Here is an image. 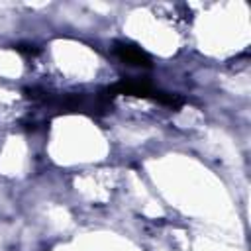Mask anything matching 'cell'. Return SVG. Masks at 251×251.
<instances>
[{"instance_id":"cell-1","label":"cell","mask_w":251,"mask_h":251,"mask_svg":"<svg viewBox=\"0 0 251 251\" xmlns=\"http://www.w3.org/2000/svg\"><path fill=\"white\" fill-rule=\"evenodd\" d=\"M116 53L120 55L122 61H126L129 65H149L147 55L139 47H133V45H118L116 47Z\"/></svg>"}]
</instances>
